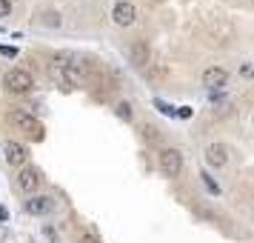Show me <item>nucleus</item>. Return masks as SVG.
<instances>
[{
  "label": "nucleus",
  "instance_id": "nucleus-1",
  "mask_svg": "<svg viewBox=\"0 0 254 243\" xmlns=\"http://www.w3.org/2000/svg\"><path fill=\"white\" fill-rule=\"evenodd\" d=\"M9 123H12L17 132H23L29 140H43V123L37 120V117H32L29 112H20V109H14V112H9Z\"/></svg>",
  "mask_w": 254,
  "mask_h": 243
},
{
  "label": "nucleus",
  "instance_id": "nucleus-2",
  "mask_svg": "<svg viewBox=\"0 0 254 243\" xmlns=\"http://www.w3.org/2000/svg\"><path fill=\"white\" fill-rule=\"evenodd\" d=\"M3 86L9 89L12 94H26L32 92V86H35V78L29 75L26 69H12L6 72V78H3Z\"/></svg>",
  "mask_w": 254,
  "mask_h": 243
},
{
  "label": "nucleus",
  "instance_id": "nucleus-3",
  "mask_svg": "<svg viewBox=\"0 0 254 243\" xmlns=\"http://www.w3.org/2000/svg\"><path fill=\"white\" fill-rule=\"evenodd\" d=\"M160 172L166 177H177L183 172V155L177 149H163L160 152Z\"/></svg>",
  "mask_w": 254,
  "mask_h": 243
},
{
  "label": "nucleus",
  "instance_id": "nucleus-4",
  "mask_svg": "<svg viewBox=\"0 0 254 243\" xmlns=\"http://www.w3.org/2000/svg\"><path fill=\"white\" fill-rule=\"evenodd\" d=\"M112 20L117 26H131L137 20V9H134V3H128V0H120L115 3V9H112Z\"/></svg>",
  "mask_w": 254,
  "mask_h": 243
},
{
  "label": "nucleus",
  "instance_id": "nucleus-5",
  "mask_svg": "<svg viewBox=\"0 0 254 243\" xmlns=\"http://www.w3.org/2000/svg\"><path fill=\"white\" fill-rule=\"evenodd\" d=\"M3 155H6V163H12L17 169H23L26 161H29V149H26L23 143H14V140H9L3 146Z\"/></svg>",
  "mask_w": 254,
  "mask_h": 243
},
{
  "label": "nucleus",
  "instance_id": "nucleus-6",
  "mask_svg": "<svg viewBox=\"0 0 254 243\" xmlns=\"http://www.w3.org/2000/svg\"><path fill=\"white\" fill-rule=\"evenodd\" d=\"M226 83H229V72L223 69V66H208V69L203 72V86L211 89V92H214V89H223Z\"/></svg>",
  "mask_w": 254,
  "mask_h": 243
},
{
  "label": "nucleus",
  "instance_id": "nucleus-7",
  "mask_svg": "<svg viewBox=\"0 0 254 243\" xmlns=\"http://www.w3.org/2000/svg\"><path fill=\"white\" fill-rule=\"evenodd\" d=\"M206 163L214 169H223L229 163V146L226 143H208L206 146Z\"/></svg>",
  "mask_w": 254,
  "mask_h": 243
},
{
  "label": "nucleus",
  "instance_id": "nucleus-8",
  "mask_svg": "<svg viewBox=\"0 0 254 243\" xmlns=\"http://www.w3.org/2000/svg\"><path fill=\"white\" fill-rule=\"evenodd\" d=\"M40 169L35 166H23L20 172H17V189H23V192H35L37 186H40Z\"/></svg>",
  "mask_w": 254,
  "mask_h": 243
},
{
  "label": "nucleus",
  "instance_id": "nucleus-9",
  "mask_svg": "<svg viewBox=\"0 0 254 243\" xmlns=\"http://www.w3.org/2000/svg\"><path fill=\"white\" fill-rule=\"evenodd\" d=\"M26 212L29 215H46V212H52V197L35 195L32 200H26Z\"/></svg>",
  "mask_w": 254,
  "mask_h": 243
},
{
  "label": "nucleus",
  "instance_id": "nucleus-10",
  "mask_svg": "<svg viewBox=\"0 0 254 243\" xmlns=\"http://www.w3.org/2000/svg\"><path fill=\"white\" fill-rule=\"evenodd\" d=\"M128 55H131V63L134 66H149V46L143 40H137L134 46L128 49Z\"/></svg>",
  "mask_w": 254,
  "mask_h": 243
},
{
  "label": "nucleus",
  "instance_id": "nucleus-11",
  "mask_svg": "<svg viewBox=\"0 0 254 243\" xmlns=\"http://www.w3.org/2000/svg\"><path fill=\"white\" fill-rule=\"evenodd\" d=\"M35 23H37V26H52V29H58L63 20H60V14H58V12H52V9H49V12H37Z\"/></svg>",
  "mask_w": 254,
  "mask_h": 243
},
{
  "label": "nucleus",
  "instance_id": "nucleus-12",
  "mask_svg": "<svg viewBox=\"0 0 254 243\" xmlns=\"http://www.w3.org/2000/svg\"><path fill=\"white\" fill-rule=\"evenodd\" d=\"M115 109H117V117H120V120H131V106H128L126 100H120Z\"/></svg>",
  "mask_w": 254,
  "mask_h": 243
},
{
  "label": "nucleus",
  "instance_id": "nucleus-13",
  "mask_svg": "<svg viewBox=\"0 0 254 243\" xmlns=\"http://www.w3.org/2000/svg\"><path fill=\"white\" fill-rule=\"evenodd\" d=\"M154 106H157V109H160L163 115H174V109L169 103H166V100H160V97H157V100H154Z\"/></svg>",
  "mask_w": 254,
  "mask_h": 243
},
{
  "label": "nucleus",
  "instance_id": "nucleus-14",
  "mask_svg": "<svg viewBox=\"0 0 254 243\" xmlns=\"http://www.w3.org/2000/svg\"><path fill=\"white\" fill-rule=\"evenodd\" d=\"M0 55H3V58H17V49L14 46H0Z\"/></svg>",
  "mask_w": 254,
  "mask_h": 243
},
{
  "label": "nucleus",
  "instance_id": "nucleus-15",
  "mask_svg": "<svg viewBox=\"0 0 254 243\" xmlns=\"http://www.w3.org/2000/svg\"><path fill=\"white\" fill-rule=\"evenodd\" d=\"M203 183L208 186V192H214V195H217V192H220V189H217V183H214V180H211L208 174H203Z\"/></svg>",
  "mask_w": 254,
  "mask_h": 243
},
{
  "label": "nucleus",
  "instance_id": "nucleus-16",
  "mask_svg": "<svg viewBox=\"0 0 254 243\" xmlns=\"http://www.w3.org/2000/svg\"><path fill=\"white\" fill-rule=\"evenodd\" d=\"M9 12H12V3L9 0H0V17H6Z\"/></svg>",
  "mask_w": 254,
  "mask_h": 243
},
{
  "label": "nucleus",
  "instance_id": "nucleus-17",
  "mask_svg": "<svg viewBox=\"0 0 254 243\" xmlns=\"http://www.w3.org/2000/svg\"><path fill=\"white\" fill-rule=\"evenodd\" d=\"M174 115H177V117H191V106H180Z\"/></svg>",
  "mask_w": 254,
  "mask_h": 243
},
{
  "label": "nucleus",
  "instance_id": "nucleus-18",
  "mask_svg": "<svg viewBox=\"0 0 254 243\" xmlns=\"http://www.w3.org/2000/svg\"><path fill=\"white\" fill-rule=\"evenodd\" d=\"M77 243H97V238H92V235H80V241Z\"/></svg>",
  "mask_w": 254,
  "mask_h": 243
},
{
  "label": "nucleus",
  "instance_id": "nucleus-19",
  "mask_svg": "<svg viewBox=\"0 0 254 243\" xmlns=\"http://www.w3.org/2000/svg\"><path fill=\"white\" fill-rule=\"evenodd\" d=\"M0 220H9V209H3V206H0Z\"/></svg>",
  "mask_w": 254,
  "mask_h": 243
}]
</instances>
